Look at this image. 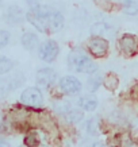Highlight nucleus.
<instances>
[{
  "label": "nucleus",
  "mask_w": 138,
  "mask_h": 147,
  "mask_svg": "<svg viewBox=\"0 0 138 147\" xmlns=\"http://www.w3.org/2000/svg\"><path fill=\"white\" fill-rule=\"evenodd\" d=\"M0 147H10V144H8L7 140H4V139L0 138Z\"/></svg>",
  "instance_id": "5701e85b"
},
{
  "label": "nucleus",
  "mask_w": 138,
  "mask_h": 147,
  "mask_svg": "<svg viewBox=\"0 0 138 147\" xmlns=\"http://www.w3.org/2000/svg\"><path fill=\"white\" fill-rule=\"evenodd\" d=\"M26 3L30 5V7H35V5H38L39 0H26Z\"/></svg>",
  "instance_id": "4be33fe9"
},
{
  "label": "nucleus",
  "mask_w": 138,
  "mask_h": 147,
  "mask_svg": "<svg viewBox=\"0 0 138 147\" xmlns=\"http://www.w3.org/2000/svg\"><path fill=\"white\" fill-rule=\"evenodd\" d=\"M61 112H64V116L69 123H77L83 119V112L79 111V109H75L72 108L69 104H64V108L61 109Z\"/></svg>",
  "instance_id": "f8f14e48"
},
{
  "label": "nucleus",
  "mask_w": 138,
  "mask_h": 147,
  "mask_svg": "<svg viewBox=\"0 0 138 147\" xmlns=\"http://www.w3.org/2000/svg\"><path fill=\"white\" fill-rule=\"evenodd\" d=\"M26 19L38 31L45 34L58 32L64 27V15L49 5H35L26 13Z\"/></svg>",
  "instance_id": "f257e3e1"
},
{
  "label": "nucleus",
  "mask_w": 138,
  "mask_h": 147,
  "mask_svg": "<svg viewBox=\"0 0 138 147\" xmlns=\"http://www.w3.org/2000/svg\"><path fill=\"white\" fill-rule=\"evenodd\" d=\"M102 82V78L99 76H95V77H91L88 80V89L89 92H95V90L99 88V85Z\"/></svg>",
  "instance_id": "6ab92c4d"
},
{
  "label": "nucleus",
  "mask_w": 138,
  "mask_h": 147,
  "mask_svg": "<svg viewBox=\"0 0 138 147\" xmlns=\"http://www.w3.org/2000/svg\"><path fill=\"white\" fill-rule=\"evenodd\" d=\"M92 147H108L106 144H103V143H94V146Z\"/></svg>",
  "instance_id": "b1692460"
},
{
  "label": "nucleus",
  "mask_w": 138,
  "mask_h": 147,
  "mask_svg": "<svg viewBox=\"0 0 138 147\" xmlns=\"http://www.w3.org/2000/svg\"><path fill=\"white\" fill-rule=\"evenodd\" d=\"M119 47L125 55L133 57L138 53V38L133 34H123L119 39Z\"/></svg>",
  "instance_id": "423d86ee"
},
{
  "label": "nucleus",
  "mask_w": 138,
  "mask_h": 147,
  "mask_svg": "<svg viewBox=\"0 0 138 147\" xmlns=\"http://www.w3.org/2000/svg\"><path fill=\"white\" fill-rule=\"evenodd\" d=\"M104 86H106L107 89L110 90H114L118 86V78H116L115 74H112V73H110V74H107L106 78H104Z\"/></svg>",
  "instance_id": "dca6fc26"
},
{
  "label": "nucleus",
  "mask_w": 138,
  "mask_h": 147,
  "mask_svg": "<svg viewBox=\"0 0 138 147\" xmlns=\"http://www.w3.org/2000/svg\"><path fill=\"white\" fill-rule=\"evenodd\" d=\"M20 84H22V80H16V77H10V78L0 80V97H4L5 94H8L11 90L18 88Z\"/></svg>",
  "instance_id": "1a4fd4ad"
},
{
  "label": "nucleus",
  "mask_w": 138,
  "mask_h": 147,
  "mask_svg": "<svg viewBox=\"0 0 138 147\" xmlns=\"http://www.w3.org/2000/svg\"><path fill=\"white\" fill-rule=\"evenodd\" d=\"M68 66L71 70H75L77 73H84V74H92L98 69L94 61L81 49H75L71 51L68 57Z\"/></svg>",
  "instance_id": "f03ea898"
},
{
  "label": "nucleus",
  "mask_w": 138,
  "mask_h": 147,
  "mask_svg": "<svg viewBox=\"0 0 138 147\" xmlns=\"http://www.w3.org/2000/svg\"><path fill=\"white\" fill-rule=\"evenodd\" d=\"M20 147H27V146H24V144H23V146H20Z\"/></svg>",
  "instance_id": "393cba45"
},
{
  "label": "nucleus",
  "mask_w": 138,
  "mask_h": 147,
  "mask_svg": "<svg viewBox=\"0 0 138 147\" xmlns=\"http://www.w3.org/2000/svg\"><path fill=\"white\" fill-rule=\"evenodd\" d=\"M60 88L65 94L73 96L81 90V82L73 76H65L60 80Z\"/></svg>",
  "instance_id": "6e6552de"
},
{
  "label": "nucleus",
  "mask_w": 138,
  "mask_h": 147,
  "mask_svg": "<svg viewBox=\"0 0 138 147\" xmlns=\"http://www.w3.org/2000/svg\"><path fill=\"white\" fill-rule=\"evenodd\" d=\"M5 19H7V22L11 23V24L20 23L23 20V11L19 8V7H16V5H12V7H10L8 11H7Z\"/></svg>",
  "instance_id": "4468645a"
},
{
  "label": "nucleus",
  "mask_w": 138,
  "mask_h": 147,
  "mask_svg": "<svg viewBox=\"0 0 138 147\" xmlns=\"http://www.w3.org/2000/svg\"><path fill=\"white\" fill-rule=\"evenodd\" d=\"M10 36L11 35H10L8 31H5V30H0V49L8 45Z\"/></svg>",
  "instance_id": "aec40b11"
},
{
  "label": "nucleus",
  "mask_w": 138,
  "mask_h": 147,
  "mask_svg": "<svg viewBox=\"0 0 138 147\" xmlns=\"http://www.w3.org/2000/svg\"><path fill=\"white\" fill-rule=\"evenodd\" d=\"M120 4L127 15H138V0H120Z\"/></svg>",
  "instance_id": "2eb2a0df"
},
{
  "label": "nucleus",
  "mask_w": 138,
  "mask_h": 147,
  "mask_svg": "<svg viewBox=\"0 0 138 147\" xmlns=\"http://www.w3.org/2000/svg\"><path fill=\"white\" fill-rule=\"evenodd\" d=\"M23 104L30 105V107H39L44 102V97L41 93L39 88H27L23 90L22 96H20Z\"/></svg>",
  "instance_id": "0eeeda50"
},
{
  "label": "nucleus",
  "mask_w": 138,
  "mask_h": 147,
  "mask_svg": "<svg viewBox=\"0 0 138 147\" xmlns=\"http://www.w3.org/2000/svg\"><path fill=\"white\" fill-rule=\"evenodd\" d=\"M87 131L89 135H98L99 132V119L98 117H92L87 124Z\"/></svg>",
  "instance_id": "a211bd4d"
},
{
  "label": "nucleus",
  "mask_w": 138,
  "mask_h": 147,
  "mask_svg": "<svg viewBox=\"0 0 138 147\" xmlns=\"http://www.w3.org/2000/svg\"><path fill=\"white\" fill-rule=\"evenodd\" d=\"M58 53H60V47H58L57 42L53 39L45 40L44 43L39 46V50H38L39 58L45 62H53L54 59L57 58Z\"/></svg>",
  "instance_id": "7ed1b4c3"
},
{
  "label": "nucleus",
  "mask_w": 138,
  "mask_h": 147,
  "mask_svg": "<svg viewBox=\"0 0 138 147\" xmlns=\"http://www.w3.org/2000/svg\"><path fill=\"white\" fill-rule=\"evenodd\" d=\"M20 42H22V45H23V47H24V49L31 51V50H34L37 46H38V36H37L35 32L26 31L22 35Z\"/></svg>",
  "instance_id": "ddd939ff"
},
{
  "label": "nucleus",
  "mask_w": 138,
  "mask_h": 147,
  "mask_svg": "<svg viewBox=\"0 0 138 147\" xmlns=\"http://www.w3.org/2000/svg\"><path fill=\"white\" fill-rule=\"evenodd\" d=\"M14 66V62L11 59L5 57H0V74H4V73H8Z\"/></svg>",
  "instance_id": "f3484780"
},
{
  "label": "nucleus",
  "mask_w": 138,
  "mask_h": 147,
  "mask_svg": "<svg viewBox=\"0 0 138 147\" xmlns=\"http://www.w3.org/2000/svg\"><path fill=\"white\" fill-rule=\"evenodd\" d=\"M115 32V28L107 23L99 22L92 26L91 28V34L94 36H112Z\"/></svg>",
  "instance_id": "9d476101"
},
{
  "label": "nucleus",
  "mask_w": 138,
  "mask_h": 147,
  "mask_svg": "<svg viewBox=\"0 0 138 147\" xmlns=\"http://www.w3.org/2000/svg\"><path fill=\"white\" fill-rule=\"evenodd\" d=\"M88 50L95 58H103L108 51V40L102 36H92L88 42Z\"/></svg>",
  "instance_id": "39448f33"
},
{
  "label": "nucleus",
  "mask_w": 138,
  "mask_h": 147,
  "mask_svg": "<svg viewBox=\"0 0 138 147\" xmlns=\"http://www.w3.org/2000/svg\"><path fill=\"white\" fill-rule=\"evenodd\" d=\"M5 129V119L3 113H0V131H4Z\"/></svg>",
  "instance_id": "412c9836"
},
{
  "label": "nucleus",
  "mask_w": 138,
  "mask_h": 147,
  "mask_svg": "<svg viewBox=\"0 0 138 147\" xmlns=\"http://www.w3.org/2000/svg\"><path fill=\"white\" fill-rule=\"evenodd\" d=\"M37 85L39 89H49L57 80V73L50 67H42L37 71Z\"/></svg>",
  "instance_id": "20e7f679"
},
{
  "label": "nucleus",
  "mask_w": 138,
  "mask_h": 147,
  "mask_svg": "<svg viewBox=\"0 0 138 147\" xmlns=\"http://www.w3.org/2000/svg\"><path fill=\"white\" fill-rule=\"evenodd\" d=\"M77 104H79V107H80L81 109L92 112L98 108L99 102H98V98L95 97V96H92V94H84V96H81V97L77 100Z\"/></svg>",
  "instance_id": "9b49d317"
}]
</instances>
